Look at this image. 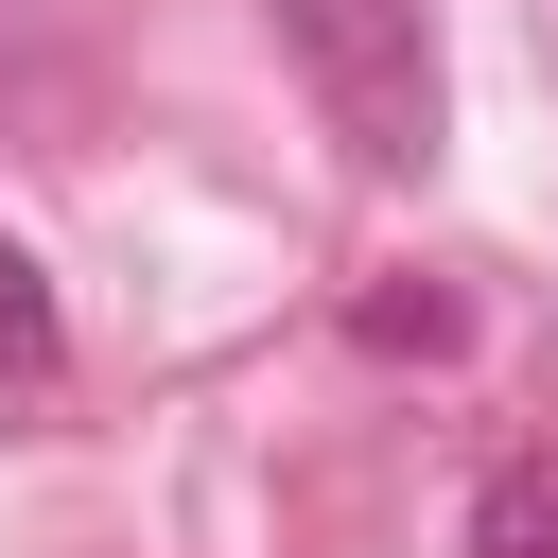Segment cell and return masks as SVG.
Listing matches in <instances>:
<instances>
[{"mask_svg": "<svg viewBox=\"0 0 558 558\" xmlns=\"http://www.w3.org/2000/svg\"><path fill=\"white\" fill-rule=\"evenodd\" d=\"M279 52L314 70V105H331V140L366 174L436 157V35H418V0H279Z\"/></svg>", "mask_w": 558, "mask_h": 558, "instance_id": "cell-1", "label": "cell"}, {"mask_svg": "<svg viewBox=\"0 0 558 558\" xmlns=\"http://www.w3.org/2000/svg\"><path fill=\"white\" fill-rule=\"evenodd\" d=\"M471 558H558V453H506L471 488Z\"/></svg>", "mask_w": 558, "mask_h": 558, "instance_id": "cell-2", "label": "cell"}, {"mask_svg": "<svg viewBox=\"0 0 558 558\" xmlns=\"http://www.w3.org/2000/svg\"><path fill=\"white\" fill-rule=\"evenodd\" d=\"M0 366H17V384L52 366V296H35V262H17V244H0Z\"/></svg>", "mask_w": 558, "mask_h": 558, "instance_id": "cell-3", "label": "cell"}]
</instances>
